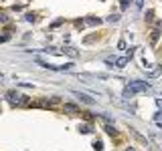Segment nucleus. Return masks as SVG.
<instances>
[{"instance_id": "nucleus-21", "label": "nucleus", "mask_w": 162, "mask_h": 151, "mask_svg": "<svg viewBox=\"0 0 162 151\" xmlns=\"http://www.w3.org/2000/svg\"><path fill=\"white\" fill-rule=\"evenodd\" d=\"M126 151H136V149H134V147H128V149H126Z\"/></svg>"}, {"instance_id": "nucleus-17", "label": "nucleus", "mask_w": 162, "mask_h": 151, "mask_svg": "<svg viewBox=\"0 0 162 151\" xmlns=\"http://www.w3.org/2000/svg\"><path fill=\"white\" fill-rule=\"evenodd\" d=\"M61 24H63V20H61V18H59V20H55V22H53V24H51V28H57V26H61Z\"/></svg>"}, {"instance_id": "nucleus-19", "label": "nucleus", "mask_w": 162, "mask_h": 151, "mask_svg": "<svg viewBox=\"0 0 162 151\" xmlns=\"http://www.w3.org/2000/svg\"><path fill=\"white\" fill-rule=\"evenodd\" d=\"M118 49H126V40H120V42H118Z\"/></svg>"}, {"instance_id": "nucleus-16", "label": "nucleus", "mask_w": 162, "mask_h": 151, "mask_svg": "<svg viewBox=\"0 0 162 151\" xmlns=\"http://www.w3.org/2000/svg\"><path fill=\"white\" fill-rule=\"evenodd\" d=\"M118 20H120V16H118V14H112V16L108 18V22H118Z\"/></svg>"}, {"instance_id": "nucleus-6", "label": "nucleus", "mask_w": 162, "mask_h": 151, "mask_svg": "<svg viewBox=\"0 0 162 151\" xmlns=\"http://www.w3.org/2000/svg\"><path fill=\"white\" fill-rule=\"evenodd\" d=\"M128 60H130V59H128L126 54H124V57H120V59H116V67H118V68H124V67L128 64Z\"/></svg>"}, {"instance_id": "nucleus-22", "label": "nucleus", "mask_w": 162, "mask_h": 151, "mask_svg": "<svg viewBox=\"0 0 162 151\" xmlns=\"http://www.w3.org/2000/svg\"><path fill=\"white\" fill-rule=\"evenodd\" d=\"M2 79H4V77H2V73H0V81H2Z\"/></svg>"}, {"instance_id": "nucleus-5", "label": "nucleus", "mask_w": 162, "mask_h": 151, "mask_svg": "<svg viewBox=\"0 0 162 151\" xmlns=\"http://www.w3.org/2000/svg\"><path fill=\"white\" fill-rule=\"evenodd\" d=\"M63 54H69L71 59H75V57H79V50L73 49V46H67V49H63Z\"/></svg>"}, {"instance_id": "nucleus-18", "label": "nucleus", "mask_w": 162, "mask_h": 151, "mask_svg": "<svg viewBox=\"0 0 162 151\" xmlns=\"http://www.w3.org/2000/svg\"><path fill=\"white\" fill-rule=\"evenodd\" d=\"M75 26H77V28H83V26H85L83 20H75Z\"/></svg>"}, {"instance_id": "nucleus-1", "label": "nucleus", "mask_w": 162, "mask_h": 151, "mask_svg": "<svg viewBox=\"0 0 162 151\" xmlns=\"http://www.w3.org/2000/svg\"><path fill=\"white\" fill-rule=\"evenodd\" d=\"M128 87L134 91V95H136V93H150V87H152V85L146 83V81H130V83H128Z\"/></svg>"}, {"instance_id": "nucleus-2", "label": "nucleus", "mask_w": 162, "mask_h": 151, "mask_svg": "<svg viewBox=\"0 0 162 151\" xmlns=\"http://www.w3.org/2000/svg\"><path fill=\"white\" fill-rule=\"evenodd\" d=\"M73 95L79 99L81 103H85V105H95V101H93V97H89V95L81 93V91H73Z\"/></svg>"}, {"instance_id": "nucleus-3", "label": "nucleus", "mask_w": 162, "mask_h": 151, "mask_svg": "<svg viewBox=\"0 0 162 151\" xmlns=\"http://www.w3.org/2000/svg\"><path fill=\"white\" fill-rule=\"evenodd\" d=\"M6 101H10L12 105H18V101H20V95L16 93V91H8V93H6Z\"/></svg>"}, {"instance_id": "nucleus-13", "label": "nucleus", "mask_w": 162, "mask_h": 151, "mask_svg": "<svg viewBox=\"0 0 162 151\" xmlns=\"http://www.w3.org/2000/svg\"><path fill=\"white\" fill-rule=\"evenodd\" d=\"M158 36H160V32H158V30H154V32H152V38H150L152 45H156V42H158Z\"/></svg>"}, {"instance_id": "nucleus-9", "label": "nucleus", "mask_w": 162, "mask_h": 151, "mask_svg": "<svg viewBox=\"0 0 162 151\" xmlns=\"http://www.w3.org/2000/svg\"><path fill=\"white\" fill-rule=\"evenodd\" d=\"M93 127L91 125H79V133H91Z\"/></svg>"}, {"instance_id": "nucleus-14", "label": "nucleus", "mask_w": 162, "mask_h": 151, "mask_svg": "<svg viewBox=\"0 0 162 151\" xmlns=\"http://www.w3.org/2000/svg\"><path fill=\"white\" fill-rule=\"evenodd\" d=\"M93 149H95V151H101V149H104V143H101V141H93Z\"/></svg>"}, {"instance_id": "nucleus-4", "label": "nucleus", "mask_w": 162, "mask_h": 151, "mask_svg": "<svg viewBox=\"0 0 162 151\" xmlns=\"http://www.w3.org/2000/svg\"><path fill=\"white\" fill-rule=\"evenodd\" d=\"M83 24H89V26H99L101 18H99V16H87V18H83Z\"/></svg>"}, {"instance_id": "nucleus-7", "label": "nucleus", "mask_w": 162, "mask_h": 151, "mask_svg": "<svg viewBox=\"0 0 162 151\" xmlns=\"http://www.w3.org/2000/svg\"><path fill=\"white\" fill-rule=\"evenodd\" d=\"M148 77H150V79H156V77H160V67H154L152 71H148Z\"/></svg>"}, {"instance_id": "nucleus-11", "label": "nucleus", "mask_w": 162, "mask_h": 151, "mask_svg": "<svg viewBox=\"0 0 162 151\" xmlns=\"http://www.w3.org/2000/svg\"><path fill=\"white\" fill-rule=\"evenodd\" d=\"M24 20H27V22H35V20H37V16L33 14V12H27V14H24Z\"/></svg>"}, {"instance_id": "nucleus-15", "label": "nucleus", "mask_w": 162, "mask_h": 151, "mask_svg": "<svg viewBox=\"0 0 162 151\" xmlns=\"http://www.w3.org/2000/svg\"><path fill=\"white\" fill-rule=\"evenodd\" d=\"M65 111H69V113H75V111H77V107H75V105H65Z\"/></svg>"}, {"instance_id": "nucleus-12", "label": "nucleus", "mask_w": 162, "mask_h": 151, "mask_svg": "<svg viewBox=\"0 0 162 151\" xmlns=\"http://www.w3.org/2000/svg\"><path fill=\"white\" fill-rule=\"evenodd\" d=\"M134 97V91H132L130 87H126V91H124V99H132Z\"/></svg>"}, {"instance_id": "nucleus-10", "label": "nucleus", "mask_w": 162, "mask_h": 151, "mask_svg": "<svg viewBox=\"0 0 162 151\" xmlns=\"http://www.w3.org/2000/svg\"><path fill=\"white\" fill-rule=\"evenodd\" d=\"M105 131H108V133H109V135H112V137H116V135H118L116 127H112V125H105Z\"/></svg>"}, {"instance_id": "nucleus-20", "label": "nucleus", "mask_w": 162, "mask_h": 151, "mask_svg": "<svg viewBox=\"0 0 162 151\" xmlns=\"http://www.w3.org/2000/svg\"><path fill=\"white\" fill-rule=\"evenodd\" d=\"M136 4H138V8H144V0H136Z\"/></svg>"}, {"instance_id": "nucleus-8", "label": "nucleus", "mask_w": 162, "mask_h": 151, "mask_svg": "<svg viewBox=\"0 0 162 151\" xmlns=\"http://www.w3.org/2000/svg\"><path fill=\"white\" fill-rule=\"evenodd\" d=\"M0 22H2V24L10 22V16H8V14H6V12H4V10H0Z\"/></svg>"}]
</instances>
